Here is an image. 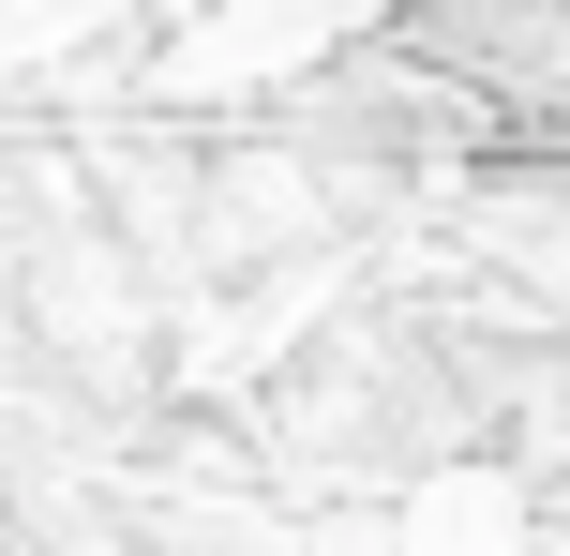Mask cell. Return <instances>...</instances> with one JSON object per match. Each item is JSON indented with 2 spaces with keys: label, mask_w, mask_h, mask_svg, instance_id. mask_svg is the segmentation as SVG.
<instances>
[{
  "label": "cell",
  "mask_w": 570,
  "mask_h": 556,
  "mask_svg": "<svg viewBox=\"0 0 570 556\" xmlns=\"http://www.w3.org/2000/svg\"><path fill=\"white\" fill-rule=\"evenodd\" d=\"M511 542H525L511 481H421V511H405V556H511Z\"/></svg>",
  "instance_id": "obj_1"
}]
</instances>
